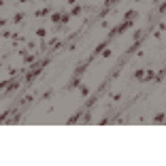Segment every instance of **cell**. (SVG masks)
<instances>
[{"label":"cell","instance_id":"3","mask_svg":"<svg viewBox=\"0 0 166 166\" xmlns=\"http://www.w3.org/2000/svg\"><path fill=\"white\" fill-rule=\"evenodd\" d=\"M151 79H156V72H153L151 68H149V70L145 72V81H151Z\"/></svg>","mask_w":166,"mask_h":166},{"label":"cell","instance_id":"7","mask_svg":"<svg viewBox=\"0 0 166 166\" xmlns=\"http://www.w3.org/2000/svg\"><path fill=\"white\" fill-rule=\"evenodd\" d=\"M134 77H136V79H143V77H145V70H143V68H141V70H136Z\"/></svg>","mask_w":166,"mask_h":166},{"label":"cell","instance_id":"10","mask_svg":"<svg viewBox=\"0 0 166 166\" xmlns=\"http://www.w3.org/2000/svg\"><path fill=\"white\" fill-rule=\"evenodd\" d=\"M113 2H119V0H109V2H106V4H113Z\"/></svg>","mask_w":166,"mask_h":166},{"label":"cell","instance_id":"4","mask_svg":"<svg viewBox=\"0 0 166 166\" xmlns=\"http://www.w3.org/2000/svg\"><path fill=\"white\" fill-rule=\"evenodd\" d=\"M41 70H43V68H34L32 72H28V81H32V79H34V77H36V75H39Z\"/></svg>","mask_w":166,"mask_h":166},{"label":"cell","instance_id":"8","mask_svg":"<svg viewBox=\"0 0 166 166\" xmlns=\"http://www.w3.org/2000/svg\"><path fill=\"white\" fill-rule=\"evenodd\" d=\"M83 70H85V68H83V66H79V68H77V70H75V79H77V77H79V75H83Z\"/></svg>","mask_w":166,"mask_h":166},{"label":"cell","instance_id":"5","mask_svg":"<svg viewBox=\"0 0 166 166\" xmlns=\"http://www.w3.org/2000/svg\"><path fill=\"white\" fill-rule=\"evenodd\" d=\"M24 17H26L24 13H17V15L13 17V24H19V21H24Z\"/></svg>","mask_w":166,"mask_h":166},{"label":"cell","instance_id":"6","mask_svg":"<svg viewBox=\"0 0 166 166\" xmlns=\"http://www.w3.org/2000/svg\"><path fill=\"white\" fill-rule=\"evenodd\" d=\"M36 36H39V39H45V36H47V30H45V28H39V30H36Z\"/></svg>","mask_w":166,"mask_h":166},{"label":"cell","instance_id":"1","mask_svg":"<svg viewBox=\"0 0 166 166\" xmlns=\"http://www.w3.org/2000/svg\"><path fill=\"white\" fill-rule=\"evenodd\" d=\"M136 17H138L136 11H128V13H126V21H134Z\"/></svg>","mask_w":166,"mask_h":166},{"label":"cell","instance_id":"9","mask_svg":"<svg viewBox=\"0 0 166 166\" xmlns=\"http://www.w3.org/2000/svg\"><path fill=\"white\" fill-rule=\"evenodd\" d=\"M156 121H164V113H158L156 115Z\"/></svg>","mask_w":166,"mask_h":166},{"label":"cell","instance_id":"12","mask_svg":"<svg viewBox=\"0 0 166 166\" xmlns=\"http://www.w3.org/2000/svg\"><path fill=\"white\" fill-rule=\"evenodd\" d=\"M17 2H30V0H17Z\"/></svg>","mask_w":166,"mask_h":166},{"label":"cell","instance_id":"11","mask_svg":"<svg viewBox=\"0 0 166 166\" xmlns=\"http://www.w3.org/2000/svg\"><path fill=\"white\" fill-rule=\"evenodd\" d=\"M66 2H68V4H75V2H77V0H66Z\"/></svg>","mask_w":166,"mask_h":166},{"label":"cell","instance_id":"2","mask_svg":"<svg viewBox=\"0 0 166 166\" xmlns=\"http://www.w3.org/2000/svg\"><path fill=\"white\" fill-rule=\"evenodd\" d=\"M62 19H64L62 13H53V15H51V21H53V24H62Z\"/></svg>","mask_w":166,"mask_h":166}]
</instances>
